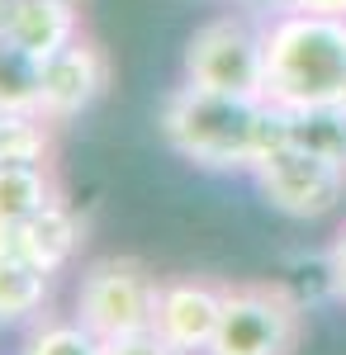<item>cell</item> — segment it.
<instances>
[{
	"label": "cell",
	"mask_w": 346,
	"mask_h": 355,
	"mask_svg": "<svg viewBox=\"0 0 346 355\" xmlns=\"http://www.w3.org/2000/svg\"><path fill=\"white\" fill-rule=\"evenodd\" d=\"M266 100L280 110L346 105V19L280 10L266 24Z\"/></svg>",
	"instance_id": "6da1fadb"
},
{
	"label": "cell",
	"mask_w": 346,
	"mask_h": 355,
	"mask_svg": "<svg viewBox=\"0 0 346 355\" xmlns=\"http://www.w3.org/2000/svg\"><path fill=\"white\" fill-rule=\"evenodd\" d=\"M261 123H266V100L204 90L195 81L176 85L157 114L161 137L181 157L209 171H252L261 162Z\"/></svg>",
	"instance_id": "7a4b0ae2"
},
{
	"label": "cell",
	"mask_w": 346,
	"mask_h": 355,
	"mask_svg": "<svg viewBox=\"0 0 346 355\" xmlns=\"http://www.w3.org/2000/svg\"><path fill=\"white\" fill-rule=\"evenodd\" d=\"M304 341V303L275 279L223 284V313L204 355H294Z\"/></svg>",
	"instance_id": "3957f363"
},
{
	"label": "cell",
	"mask_w": 346,
	"mask_h": 355,
	"mask_svg": "<svg viewBox=\"0 0 346 355\" xmlns=\"http://www.w3.org/2000/svg\"><path fill=\"white\" fill-rule=\"evenodd\" d=\"M161 279L133 256H100L81 270L76 284V318L95 336H129V331L157 327Z\"/></svg>",
	"instance_id": "277c9868"
},
{
	"label": "cell",
	"mask_w": 346,
	"mask_h": 355,
	"mask_svg": "<svg viewBox=\"0 0 346 355\" xmlns=\"http://www.w3.org/2000/svg\"><path fill=\"white\" fill-rule=\"evenodd\" d=\"M186 81L223 95L266 100V28L242 15H218L186 43Z\"/></svg>",
	"instance_id": "5b68a950"
},
{
	"label": "cell",
	"mask_w": 346,
	"mask_h": 355,
	"mask_svg": "<svg viewBox=\"0 0 346 355\" xmlns=\"http://www.w3.org/2000/svg\"><path fill=\"white\" fill-rule=\"evenodd\" d=\"M261 194L270 209L290 214V218H322L346 199V166L313 157L304 147H275L252 166Z\"/></svg>",
	"instance_id": "8992f818"
},
{
	"label": "cell",
	"mask_w": 346,
	"mask_h": 355,
	"mask_svg": "<svg viewBox=\"0 0 346 355\" xmlns=\"http://www.w3.org/2000/svg\"><path fill=\"white\" fill-rule=\"evenodd\" d=\"M109 85V57L95 38L81 33L76 43H67L62 53H53L43 62V100L38 110L48 114L53 123L81 119Z\"/></svg>",
	"instance_id": "52a82bcc"
},
{
	"label": "cell",
	"mask_w": 346,
	"mask_h": 355,
	"mask_svg": "<svg viewBox=\"0 0 346 355\" xmlns=\"http://www.w3.org/2000/svg\"><path fill=\"white\" fill-rule=\"evenodd\" d=\"M218 313H223V284L213 279H161L157 299V331L176 346L181 355H204L218 331Z\"/></svg>",
	"instance_id": "ba28073f"
},
{
	"label": "cell",
	"mask_w": 346,
	"mask_h": 355,
	"mask_svg": "<svg viewBox=\"0 0 346 355\" xmlns=\"http://www.w3.org/2000/svg\"><path fill=\"white\" fill-rule=\"evenodd\" d=\"M81 246V218L57 199L48 209H38L24 223H0V256L15 261H33L38 270L57 275Z\"/></svg>",
	"instance_id": "9c48e42d"
},
{
	"label": "cell",
	"mask_w": 346,
	"mask_h": 355,
	"mask_svg": "<svg viewBox=\"0 0 346 355\" xmlns=\"http://www.w3.org/2000/svg\"><path fill=\"white\" fill-rule=\"evenodd\" d=\"M76 38H81V0H15L10 43H19L38 62H48Z\"/></svg>",
	"instance_id": "30bf717a"
},
{
	"label": "cell",
	"mask_w": 346,
	"mask_h": 355,
	"mask_svg": "<svg viewBox=\"0 0 346 355\" xmlns=\"http://www.w3.org/2000/svg\"><path fill=\"white\" fill-rule=\"evenodd\" d=\"M0 166H53V119L43 110H0Z\"/></svg>",
	"instance_id": "8fae6325"
},
{
	"label": "cell",
	"mask_w": 346,
	"mask_h": 355,
	"mask_svg": "<svg viewBox=\"0 0 346 355\" xmlns=\"http://www.w3.org/2000/svg\"><path fill=\"white\" fill-rule=\"evenodd\" d=\"M62 199L53 166H0V223H24Z\"/></svg>",
	"instance_id": "7c38bea8"
},
{
	"label": "cell",
	"mask_w": 346,
	"mask_h": 355,
	"mask_svg": "<svg viewBox=\"0 0 346 355\" xmlns=\"http://www.w3.org/2000/svg\"><path fill=\"white\" fill-rule=\"evenodd\" d=\"M48 289L53 275L38 270L33 261H15L0 256V322H28L48 308Z\"/></svg>",
	"instance_id": "4fadbf2b"
},
{
	"label": "cell",
	"mask_w": 346,
	"mask_h": 355,
	"mask_svg": "<svg viewBox=\"0 0 346 355\" xmlns=\"http://www.w3.org/2000/svg\"><path fill=\"white\" fill-rule=\"evenodd\" d=\"M290 114V147L346 166V105H304Z\"/></svg>",
	"instance_id": "5bb4252c"
},
{
	"label": "cell",
	"mask_w": 346,
	"mask_h": 355,
	"mask_svg": "<svg viewBox=\"0 0 346 355\" xmlns=\"http://www.w3.org/2000/svg\"><path fill=\"white\" fill-rule=\"evenodd\" d=\"M43 100V62L19 43L0 38V110H38Z\"/></svg>",
	"instance_id": "9a60e30c"
},
{
	"label": "cell",
	"mask_w": 346,
	"mask_h": 355,
	"mask_svg": "<svg viewBox=\"0 0 346 355\" xmlns=\"http://www.w3.org/2000/svg\"><path fill=\"white\" fill-rule=\"evenodd\" d=\"M24 355H105V336H95L81 318H48L24 341Z\"/></svg>",
	"instance_id": "2e32d148"
},
{
	"label": "cell",
	"mask_w": 346,
	"mask_h": 355,
	"mask_svg": "<svg viewBox=\"0 0 346 355\" xmlns=\"http://www.w3.org/2000/svg\"><path fill=\"white\" fill-rule=\"evenodd\" d=\"M105 355H181V351H176L157 327H147V331H129V336L105 341Z\"/></svg>",
	"instance_id": "e0dca14e"
},
{
	"label": "cell",
	"mask_w": 346,
	"mask_h": 355,
	"mask_svg": "<svg viewBox=\"0 0 346 355\" xmlns=\"http://www.w3.org/2000/svg\"><path fill=\"white\" fill-rule=\"evenodd\" d=\"M327 275H332V289L346 299V223L332 237V251H327Z\"/></svg>",
	"instance_id": "ac0fdd59"
},
{
	"label": "cell",
	"mask_w": 346,
	"mask_h": 355,
	"mask_svg": "<svg viewBox=\"0 0 346 355\" xmlns=\"http://www.w3.org/2000/svg\"><path fill=\"white\" fill-rule=\"evenodd\" d=\"M10 19H15V0H0V38H10Z\"/></svg>",
	"instance_id": "d6986e66"
},
{
	"label": "cell",
	"mask_w": 346,
	"mask_h": 355,
	"mask_svg": "<svg viewBox=\"0 0 346 355\" xmlns=\"http://www.w3.org/2000/svg\"><path fill=\"white\" fill-rule=\"evenodd\" d=\"M256 5H266V10H275V15H280V10H294V0H256Z\"/></svg>",
	"instance_id": "ffe728a7"
}]
</instances>
